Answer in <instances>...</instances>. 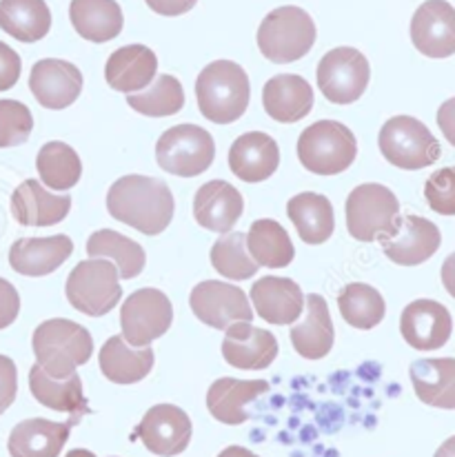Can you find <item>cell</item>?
<instances>
[{
    "label": "cell",
    "instance_id": "9a60e30c",
    "mask_svg": "<svg viewBox=\"0 0 455 457\" xmlns=\"http://www.w3.org/2000/svg\"><path fill=\"white\" fill-rule=\"evenodd\" d=\"M453 331L451 313L435 300H413L400 315V333L404 342L418 351L443 349Z\"/></svg>",
    "mask_w": 455,
    "mask_h": 457
},
{
    "label": "cell",
    "instance_id": "83f0119b",
    "mask_svg": "<svg viewBox=\"0 0 455 457\" xmlns=\"http://www.w3.org/2000/svg\"><path fill=\"white\" fill-rule=\"evenodd\" d=\"M262 104H265L267 116L273 120L298 122L307 118L313 109V89L302 76L280 74L267 80L262 89Z\"/></svg>",
    "mask_w": 455,
    "mask_h": 457
},
{
    "label": "cell",
    "instance_id": "4316f807",
    "mask_svg": "<svg viewBox=\"0 0 455 457\" xmlns=\"http://www.w3.org/2000/svg\"><path fill=\"white\" fill-rule=\"evenodd\" d=\"M269 393V382L265 380H236V378H220L209 386L207 409L218 422L238 427L249 420L244 406L256 402L258 397Z\"/></svg>",
    "mask_w": 455,
    "mask_h": 457
},
{
    "label": "cell",
    "instance_id": "d6a6232c",
    "mask_svg": "<svg viewBox=\"0 0 455 457\" xmlns=\"http://www.w3.org/2000/svg\"><path fill=\"white\" fill-rule=\"evenodd\" d=\"M29 388L31 395L52 411L71 413L76 420L89 411L83 393V380H80L79 373L56 380V378L47 376L40 364H34L29 371Z\"/></svg>",
    "mask_w": 455,
    "mask_h": 457
},
{
    "label": "cell",
    "instance_id": "f35d334b",
    "mask_svg": "<svg viewBox=\"0 0 455 457\" xmlns=\"http://www.w3.org/2000/svg\"><path fill=\"white\" fill-rule=\"evenodd\" d=\"M127 103L134 112L143 113L149 118H167L178 113L185 107V91L178 78L162 74L145 91L127 96Z\"/></svg>",
    "mask_w": 455,
    "mask_h": 457
},
{
    "label": "cell",
    "instance_id": "f907efd6",
    "mask_svg": "<svg viewBox=\"0 0 455 457\" xmlns=\"http://www.w3.org/2000/svg\"><path fill=\"white\" fill-rule=\"evenodd\" d=\"M435 457H455V436L449 437L447 442H443V446L435 451Z\"/></svg>",
    "mask_w": 455,
    "mask_h": 457
},
{
    "label": "cell",
    "instance_id": "681fc988",
    "mask_svg": "<svg viewBox=\"0 0 455 457\" xmlns=\"http://www.w3.org/2000/svg\"><path fill=\"white\" fill-rule=\"evenodd\" d=\"M218 457H261V455H256L253 451L244 449V446H227V449L222 451Z\"/></svg>",
    "mask_w": 455,
    "mask_h": 457
},
{
    "label": "cell",
    "instance_id": "7bdbcfd3",
    "mask_svg": "<svg viewBox=\"0 0 455 457\" xmlns=\"http://www.w3.org/2000/svg\"><path fill=\"white\" fill-rule=\"evenodd\" d=\"M18 393L16 364L7 355H0V415L13 404Z\"/></svg>",
    "mask_w": 455,
    "mask_h": 457
},
{
    "label": "cell",
    "instance_id": "484cf974",
    "mask_svg": "<svg viewBox=\"0 0 455 457\" xmlns=\"http://www.w3.org/2000/svg\"><path fill=\"white\" fill-rule=\"evenodd\" d=\"M70 195L49 194L38 180H25L12 195V213L22 227H52L67 218Z\"/></svg>",
    "mask_w": 455,
    "mask_h": 457
},
{
    "label": "cell",
    "instance_id": "30bf717a",
    "mask_svg": "<svg viewBox=\"0 0 455 457\" xmlns=\"http://www.w3.org/2000/svg\"><path fill=\"white\" fill-rule=\"evenodd\" d=\"M371 67L362 52L353 47H335L318 62V87L329 103L352 104L367 91Z\"/></svg>",
    "mask_w": 455,
    "mask_h": 457
},
{
    "label": "cell",
    "instance_id": "d4e9b609",
    "mask_svg": "<svg viewBox=\"0 0 455 457\" xmlns=\"http://www.w3.org/2000/svg\"><path fill=\"white\" fill-rule=\"evenodd\" d=\"M79 420L71 422H52V420L31 418L16 424L9 433L7 449L12 457H58L62 446L70 440L71 427Z\"/></svg>",
    "mask_w": 455,
    "mask_h": 457
},
{
    "label": "cell",
    "instance_id": "7a4b0ae2",
    "mask_svg": "<svg viewBox=\"0 0 455 457\" xmlns=\"http://www.w3.org/2000/svg\"><path fill=\"white\" fill-rule=\"evenodd\" d=\"M249 96L247 71L234 61L209 62L195 80L200 113L216 125L240 120L249 107Z\"/></svg>",
    "mask_w": 455,
    "mask_h": 457
},
{
    "label": "cell",
    "instance_id": "bcb514c9",
    "mask_svg": "<svg viewBox=\"0 0 455 457\" xmlns=\"http://www.w3.org/2000/svg\"><path fill=\"white\" fill-rule=\"evenodd\" d=\"M145 3L161 16H182V13L191 12L198 0H145Z\"/></svg>",
    "mask_w": 455,
    "mask_h": 457
},
{
    "label": "cell",
    "instance_id": "603a6c76",
    "mask_svg": "<svg viewBox=\"0 0 455 457\" xmlns=\"http://www.w3.org/2000/svg\"><path fill=\"white\" fill-rule=\"evenodd\" d=\"M277 167H280V149L276 140L262 131H249L231 145L229 169L236 178L249 185L271 178Z\"/></svg>",
    "mask_w": 455,
    "mask_h": 457
},
{
    "label": "cell",
    "instance_id": "4fadbf2b",
    "mask_svg": "<svg viewBox=\"0 0 455 457\" xmlns=\"http://www.w3.org/2000/svg\"><path fill=\"white\" fill-rule=\"evenodd\" d=\"M136 436L143 440L149 453L174 457L185 453L189 446L194 427L185 411L174 404H156L145 413L143 422L136 428Z\"/></svg>",
    "mask_w": 455,
    "mask_h": 457
},
{
    "label": "cell",
    "instance_id": "7402d4cb",
    "mask_svg": "<svg viewBox=\"0 0 455 457\" xmlns=\"http://www.w3.org/2000/svg\"><path fill=\"white\" fill-rule=\"evenodd\" d=\"M244 212L243 194L225 180H209L195 191L194 218L203 228L229 233Z\"/></svg>",
    "mask_w": 455,
    "mask_h": 457
},
{
    "label": "cell",
    "instance_id": "52a82bcc",
    "mask_svg": "<svg viewBox=\"0 0 455 457\" xmlns=\"http://www.w3.org/2000/svg\"><path fill=\"white\" fill-rule=\"evenodd\" d=\"M347 228L352 237L360 242L382 240L393 236L400 220V203L393 191L377 182L356 187L349 194L347 204Z\"/></svg>",
    "mask_w": 455,
    "mask_h": 457
},
{
    "label": "cell",
    "instance_id": "9c48e42d",
    "mask_svg": "<svg viewBox=\"0 0 455 457\" xmlns=\"http://www.w3.org/2000/svg\"><path fill=\"white\" fill-rule=\"evenodd\" d=\"M216 158L211 134L198 125H176L156 143V160L161 169L180 178H195L207 171Z\"/></svg>",
    "mask_w": 455,
    "mask_h": 457
},
{
    "label": "cell",
    "instance_id": "7dc6e473",
    "mask_svg": "<svg viewBox=\"0 0 455 457\" xmlns=\"http://www.w3.org/2000/svg\"><path fill=\"white\" fill-rule=\"evenodd\" d=\"M438 127L449 140V145L455 147V98H449L447 103L440 104L438 109Z\"/></svg>",
    "mask_w": 455,
    "mask_h": 457
},
{
    "label": "cell",
    "instance_id": "2e32d148",
    "mask_svg": "<svg viewBox=\"0 0 455 457\" xmlns=\"http://www.w3.org/2000/svg\"><path fill=\"white\" fill-rule=\"evenodd\" d=\"M382 251L400 267H416L426 262L443 245V233L422 216H400L393 236L382 237Z\"/></svg>",
    "mask_w": 455,
    "mask_h": 457
},
{
    "label": "cell",
    "instance_id": "d6986e66",
    "mask_svg": "<svg viewBox=\"0 0 455 457\" xmlns=\"http://www.w3.org/2000/svg\"><path fill=\"white\" fill-rule=\"evenodd\" d=\"M253 313L265 322L289 327L300 320L304 311V294L291 278L265 276L252 287Z\"/></svg>",
    "mask_w": 455,
    "mask_h": 457
},
{
    "label": "cell",
    "instance_id": "cb8c5ba5",
    "mask_svg": "<svg viewBox=\"0 0 455 457\" xmlns=\"http://www.w3.org/2000/svg\"><path fill=\"white\" fill-rule=\"evenodd\" d=\"M158 74V58L147 45H127L116 49L104 65V78L112 89L122 94L145 91Z\"/></svg>",
    "mask_w": 455,
    "mask_h": 457
},
{
    "label": "cell",
    "instance_id": "3957f363",
    "mask_svg": "<svg viewBox=\"0 0 455 457\" xmlns=\"http://www.w3.org/2000/svg\"><path fill=\"white\" fill-rule=\"evenodd\" d=\"M31 346H34L36 364H40L47 376L62 380L89 362L94 353V337L79 322L54 318L38 324Z\"/></svg>",
    "mask_w": 455,
    "mask_h": 457
},
{
    "label": "cell",
    "instance_id": "5bb4252c",
    "mask_svg": "<svg viewBox=\"0 0 455 457\" xmlns=\"http://www.w3.org/2000/svg\"><path fill=\"white\" fill-rule=\"evenodd\" d=\"M413 47L426 58L455 54V9L447 0H426L411 18Z\"/></svg>",
    "mask_w": 455,
    "mask_h": 457
},
{
    "label": "cell",
    "instance_id": "4dcf8cb0",
    "mask_svg": "<svg viewBox=\"0 0 455 457\" xmlns=\"http://www.w3.org/2000/svg\"><path fill=\"white\" fill-rule=\"evenodd\" d=\"M286 216L294 222L300 240L307 245H322L335 231L334 204L327 195L313 194V191L294 195L286 204Z\"/></svg>",
    "mask_w": 455,
    "mask_h": 457
},
{
    "label": "cell",
    "instance_id": "f1b7e54d",
    "mask_svg": "<svg viewBox=\"0 0 455 457\" xmlns=\"http://www.w3.org/2000/svg\"><path fill=\"white\" fill-rule=\"evenodd\" d=\"M100 371L109 382L136 384L152 373L153 349L152 346H131L122 336L109 337L98 355Z\"/></svg>",
    "mask_w": 455,
    "mask_h": 457
},
{
    "label": "cell",
    "instance_id": "8992f818",
    "mask_svg": "<svg viewBox=\"0 0 455 457\" xmlns=\"http://www.w3.org/2000/svg\"><path fill=\"white\" fill-rule=\"evenodd\" d=\"M377 145L386 162L404 171L431 167L443 155L438 138L425 122L413 116H395L386 120L377 136Z\"/></svg>",
    "mask_w": 455,
    "mask_h": 457
},
{
    "label": "cell",
    "instance_id": "b9f144b4",
    "mask_svg": "<svg viewBox=\"0 0 455 457\" xmlns=\"http://www.w3.org/2000/svg\"><path fill=\"white\" fill-rule=\"evenodd\" d=\"M425 198L440 216H455V167L431 173L425 185Z\"/></svg>",
    "mask_w": 455,
    "mask_h": 457
},
{
    "label": "cell",
    "instance_id": "836d02e7",
    "mask_svg": "<svg viewBox=\"0 0 455 457\" xmlns=\"http://www.w3.org/2000/svg\"><path fill=\"white\" fill-rule=\"evenodd\" d=\"M0 29L21 43H38L52 29L45 0H0Z\"/></svg>",
    "mask_w": 455,
    "mask_h": 457
},
{
    "label": "cell",
    "instance_id": "ac0fdd59",
    "mask_svg": "<svg viewBox=\"0 0 455 457\" xmlns=\"http://www.w3.org/2000/svg\"><path fill=\"white\" fill-rule=\"evenodd\" d=\"M29 89L43 107L61 112L74 104L83 91V74L71 62L61 58H45L31 67Z\"/></svg>",
    "mask_w": 455,
    "mask_h": 457
},
{
    "label": "cell",
    "instance_id": "8d00e7d4",
    "mask_svg": "<svg viewBox=\"0 0 455 457\" xmlns=\"http://www.w3.org/2000/svg\"><path fill=\"white\" fill-rule=\"evenodd\" d=\"M36 169H38L43 185L54 191H70L71 187L79 185L80 176H83V164H80L76 149L61 140L43 145L38 158H36Z\"/></svg>",
    "mask_w": 455,
    "mask_h": 457
},
{
    "label": "cell",
    "instance_id": "277c9868",
    "mask_svg": "<svg viewBox=\"0 0 455 457\" xmlns=\"http://www.w3.org/2000/svg\"><path fill=\"white\" fill-rule=\"evenodd\" d=\"M316 38L318 29L313 18L294 4L273 9L258 27V47L262 56L276 65H289L307 56Z\"/></svg>",
    "mask_w": 455,
    "mask_h": 457
},
{
    "label": "cell",
    "instance_id": "5b68a950",
    "mask_svg": "<svg viewBox=\"0 0 455 457\" xmlns=\"http://www.w3.org/2000/svg\"><path fill=\"white\" fill-rule=\"evenodd\" d=\"M358 155V140L347 125L338 120H318L298 138V158L307 171L335 176L347 171Z\"/></svg>",
    "mask_w": 455,
    "mask_h": 457
},
{
    "label": "cell",
    "instance_id": "44dd1931",
    "mask_svg": "<svg viewBox=\"0 0 455 457\" xmlns=\"http://www.w3.org/2000/svg\"><path fill=\"white\" fill-rule=\"evenodd\" d=\"M74 253L70 236L21 237L9 249V264L16 273L27 278H43L56 271Z\"/></svg>",
    "mask_w": 455,
    "mask_h": 457
},
{
    "label": "cell",
    "instance_id": "60d3db41",
    "mask_svg": "<svg viewBox=\"0 0 455 457\" xmlns=\"http://www.w3.org/2000/svg\"><path fill=\"white\" fill-rule=\"evenodd\" d=\"M31 129H34V116L27 104L18 100H0V149L25 145Z\"/></svg>",
    "mask_w": 455,
    "mask_h": 457
},
{
    "label": "cell",
    "instance_id": "d590c367",
    "mask_svg": "<svg viewBox=\"0 0 455 457\" xmlns=\"http://www.w3.org/2000/svg\"><path fill=\"white\" fill-rule=\"evenodd\" d=\"M247 251L258 267L285 269L294 262V242L286 228L271 218L256 220L247 233Z\"/></svg>",
    "mask_w": 455,
    "mask_h": 457
},
{
    "label": "cell",
    "instance_id": "74e56055",
    "mask_svg": "<svg viewBox=\"0 0 455 457\" xmlns=\"http://www.w3.org/2000/svg\"><path fill=\"white\" fill-rule=\"evenodd\" d=\"M338 306L344 322L352 324L353 328H362V331L376 328L386 313V304L380 291L364 282H353V285L344 287L338 295Z\"/></svg>",
    "mask_w": 455,
    "mask_h": 457
},
{
    "label": "cell",
    "instance_id": "ba28073f",
    "mask_svg": "<svg viewBox=\"0 0 455 457\" xmlns=\"http://www.w3.org/2000/svg\"><path fill=\"white\" fill-rule=\"evenodd\" d=\"M65 294L76 311L89 318H100L116 309L122 298L118 269L103 258L83 260L67 278Z\"/></svg>",
    "mask_w": 455,
    "mask_h": 457
},
{
    "label": "cell",
    "instance_id": "ee69618b",
    "mask_svg": "<svg viewBox=\"0 0 455 457\" xmlns=\"http://www.w3.org/2000/svg\"><path fill=\"white\" fill-rule=\"evenodd\" d=\"M21 56H18L9 45H4L3 40H0V91L12 89L18 82V78H21Z\"/></svg>",
    "mask_w": 455,
    "mask_h": 457
},
{
    "label": "cell",
    "instance_id": "816d5d0a",
    "mask_svg": "<svg viewBox=\"0 0 455 457\" xmlns=\"http://www.w3.org/2000/svg\"><path fill=\"white\" fill-rule=\"evenodd\" d=\"M65 457H98V455L91 453V451H87V449H74V451H70Z\"/></svg>",
    "mask_w": 455,
    "mask_h": 457
},
{
    "label": "cell",
    "instance_id": "e0dca14e",
    "mask_svg": "<svg viewBox=\"0 0 455 457\" xmlns=\"http://www.w3.org/2000/svg\"><path fill=\"white\" fill-rule=\"evenodd\" d=\"M222 358L240 371H262L277 358V340L271 331L252 322H234L225 328Z\"/></svg>",
    "mask_w": 455,
    "mask_h": 457
},
{
    "label": "cell",
    "instance_id": "6da1fadb",
    "mask_svg": "<svg viewBox=\"0 0 455 457\" xmlns=\"http://www.w3.org/2000/svg\"><path fill=\"white\" fill-rule=\"evenodd\" d=\"M107 212L145 236H158L174 220L176 200L170 185L149 176H122L109 187Z\"/></svg>",
    "mask_w": 455,
    "mask_h": 457
},
{
    "label": "cell",
    "instance_id": "7c38bea8",
    "mask_svg": "<svg viewBox=\"0 0 455 457\" xmlns=\"http://www.w3.org/2000/svg\"><path fill=\"white\" fill-rule=\"evenodd\" d=\"M189 304L200 322L220 331L234 322H252L256 315L243 289L220 280H204L195 285L189 295Z\"/></svg>",
    "mask_w": 455,
    "mask_h": 457
},
{
    "label": "cell",
    "instance_id": "ab89813d",
    "mask_svg": "<svg viewBox=\"0 0 455 457\" xmlns=\"http://www.w3.org/2000/svg\"><path fill=\"white\" fill-rule=\"evenodd\" d=\"M211 264L227 280H249L258 273V264L247 251V236L238 231L222 233L211 246Z\"/></svg>",
    "mask_w": 455,
    "mask_h": 457
},
{
    "label": "cell",
    "instance_id": "8fae6325",
    "mask_svg": "<svg viewBox=\"0 0 455 457\" xmlns=\"http://www.w3.org/2000/svg\"><path fill=\"white\" fill-rule=\"evenodd\" d=\"M174 322V306L158 289H138L120 306L122 337L131 346H149Z\"/></svg>",
    "mask_w": 455,
    "mask_h": 457
},
{
    "label": "cell",
    "instance_id": "f546056e",
    "mask_svg": "<svg viewBox=\"0 0 455 457\" xmlns=\"http://www.w3.org/2000/svg\"><path fill=\"white\" fill-rule=\"evenodd\" d=\"M409 376L418 400L435 409H455V358L418 360Z\"/></svg>",
    "mask_w": 455,
    "mask_h": 457
},
{
    "label": "cell",
    "instance_id": "c3c4849f",
    "mask_svg": "<svg viewBox=\"0 0 455 457\" xmlns=\"http://www.w3.org/2000/svg\"><path fill=\"white\" fill-rule=\"evenodd\" d=\"M440 276H443V285L444 289H447V294L455 298V253H451L444 260L443 273H440Z\"/></svg>",
    "mask_w": 455,
    "mask_h": 457
},
{
    "label": "cell",
    "instance_id": "1f68e13d",
    "mask_svg": "<svg viewBox=\"0 0 455 457\" xmlns=\"http://www.w3.org/2000/svg\"><path fill=\"white\" fill-rule=\"evenodd\" d=\"M70 21L76 34L89 43H109L125 25V16L116 0H71Z\"/></svg>",
    "mask_w": 455,
    "mask_h": 457
},
{
    "label": "cell",
    "instance_id": "ffe728a7",
    "mask_svg": "<svg viewBox=\"0 0 455 457\" xmlns=\"http://www.w3.org/2000/svg\"><path fill=\"white\" fill-rule=\"evenodd\" d=\"M335 342L334 320L329 304L322 295L311 294L304 300L302 320L291 324V345L304 360H322L329 355Z\"/></svg>",
    "mask_w": 455,
    "mask_h": 457
},
{
    "label": "cell",
    "instance_id": "f6af8a7d",
    "mask_svg": "<svg viewBox=\"0 0 455 457\" xmlns=\"http://www.w3.org/2000/svg\"><path fill=\"white\" fill-rule=\"evenodd\" d=\"M18 311H21V295L16 287L0 278V331L16 322Z\"/></svg>",
    "mask_w": 455,
    "mask_h": 457
},
{
    "label": "cell",
    "instance_id": "e575fe53",
    "mask_svg": "<svg viewBox=\"0 0 455 457\" xmlns=\"http://www.w3.org/2000/svg\"><path fill=\"white\" fill-rule=\"evenodd\" d=\"M89 258H109L113 267L118 269V276L125 280H134L140 276L147 262L145 249L131 237L113 231V228H100L91 233L87 240Z\"/></svg>",
    "mask_w": 455,
    "mask_h": 457
}]
</instances>
